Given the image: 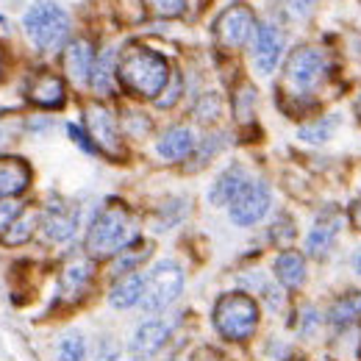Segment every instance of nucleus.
I'll return each instance as SVG.
<instances>
[{
  "label": "nucleus",
  "mask_w": 361,
  "mask_h": 361,
  "mask_svg": "<svg viewBox=\"0 0 361 361\" xmlns=\"http://www.w3.org/2000/svg\"><path fill=\"white\" fill-rule=\"evenodd\" d=\"M37 214L34 212H23L11 226H8V231L3 233V242L6 245H25L31 236H34V228H37Z\"/></svg>",
  "instance_id": "obj_25"
},
{
  "label": "nucleus",
  "mask_w": 361,
  "mask_h": 361,
  "mask_svg": "<svg viewBox=\"0 0 361 361\" xmlns=\"http://www.w3.org/2000/svg\"><path fill=\"white\" fill-rule=\"evenodd\" d=\"M195 136L192 131L186 128V126H176V128H170L167 134L159 139V145H156V150H159V156L161 159H167V161H180V159H186L192 150H195Z\"/></svg>",
  "instance_id": "obj_19"
},
{
  "label": "nucleus",
  "mask_w": 361,
  "mask_h": 361,
  "mask_svg": "<svg viewBox=\"0 0 361 361\" xmlns=\"http://www.w3.org/2000/svg\"><path fill=\"white\" fill-rule=\"evenodd\" d=\"M289 361H303V359H289Z\"/></svg>",
  "instance_id": "obj_41"
},
{
  "label": "nucleus",
  "mask_w": 361,
  "mask_h": 361,
  "mask_svg": "<svg viewBox=\"0 0 361 361\" xmlns=\"http://www.w3.org/2000/svg\"><path fill=\"white\" fill-rule=\"evenodd\" d=\"M87 359V342L81 334H67L59 342V361H84Z\"/></svg>",
  "instance_id": "obj_26"
},
{
  "label": "nucleus",
  "mask_w": 361,
  "mask_h": 361,
  "mask_svg": "<svg viewBox=\"0 0 361 361\" xmlns=\"http://www.w3.org/2000/svg\"><path fill=\"white\" fill-rule=\"evenodd\" d=\"M67 131H70V136H73V142H75V145H81L87 153H94V150H97V147H94L90 139H87V134H84L78 126H67Z\"/></svg>",
  "instance_id": "obj_36"
},
{
  "label": "nucleus",
  "mask_w": 361,
  "mask_h": 361,
  "mask_svg": "<svg viewBox=\"0 0 361 361\" xmlns=\"http://www.w3.org/2000/svg\"><path fill=\"white\" fill-rule=\"evenodd\" d=\"M281 50H283V34L264 23L256 28V39H253V64L262 75H270L281 61Z\"/></svg>",
  "instance_id": "obj_10"
},
{
  "label": "nucleus",
  "mask_w": 361,
  "mask_h": 361,
  "mask_svg": "<svg viewBox=\"0 0 361 361\" xmlns=\"http://www.w3.org/2000/svg\"><path fill=\"white\" fill-rule=\"evenodd\" d=\"M23 25H25L28 39L34 42L37 50H42V53L59 50V47L64 45L67 34H70V17H67V11L61 6H56V3H47V0L34 3L25 11Z\"/></svg>",
  "instance_id": "obj_4"
},
{
  "label": "nucleus",
  "mask_w": 361,
  "mask_h": 361,
  "mask_svg": "<svg viewBox=\"0 0 361 361\" xmlns=\"http://www.w3.org/2000/svg\"><path fill=\"white\" fill-rule=\"evenodd\" d=\"M214 328L228 342H245L259 328V303L245 292H228L214 306Z\"/></svg>",
  "instance_id": "obj_3"
},
{
  "label": "nucleus",
  "mask_w": 361,
  "mask_h": 361,
  "mask_svg": "<svg viewBox=\"0 0 361 361\" xmlns=\"http://www.w3.org/2000/svg\"><path fill=\"white\" fill-rule=\"evenodd\" d=\"M356 319H361V292L342 295L339 300L331 303V309H328V322H331L334 328H348V325H353Z\"/></svg>",
  "instance_id": "obj_22"
},
{
  "label": "nucleus",
  "mask_w": 361,
  "mask_h": 361,
  "mask_svg": "<svg viewBox=\"0 0 361 361\" xmlns=\"http://www.w3.org/2000/svg\"><path fill=\"white\" fill-rule=\"evenodd\" d=\"M31 183V170L23 159H0V200L20 195Z\"/></svg>",
  "instance_id": "obj_17"
},
{
  "label": "nucleus",
  "mask_w": 361,
  "mask_h": 361,
  "mask_svg": "<svg viewBox=\"0 0 361 361\" xmlns=\"http://www.w3.org/2000/svg\"><path fill=\"white\" fill-rule=\"evenodd\" d=\"M84 117H87V128H90L94 147L103 150L111 159H120L123 156V145H120V131H117V123H114L111 111L106 106H100V103H90Z\"/></svg>",
  "instance_id": "obj_9"
},
{
  "label": "nucleus",
  "mask_w": 361,
  "mask_h": 361,
  "mask_svg": "<svg viewBox=\"0 0 361 361\" xmlns=\"http://www.w3.org/2000/svg\"><path fill=\"white\" fill-rule=\"evenodd\" d=\"M336 128H339V117H319V120L300 126L298 136L303 142H309V145H322V142H328L331 136L336 134Z\"/></svg>",
  "instance_id": "obj_24"
},
{
  "label": "nucleus",
  "mask_w": 361,
  "mask_h": 361,
  "mask_svg": "<svg viewBox=\"0 0 361 361\" xmlns=\"http://www.w3.org/2000/svg\"><path fill=\"white\" fill-rule=\"evenodd\" d=\"M253 103H256V90H253L250 84H245L242 92H239V97L233 100L239 120H250V114H253Z\"/></svg>",
  "instance_id": "obj_29"
},
{
  "label": "nucleus",
  "mask_w": 361,
  "mask_h": 361,
  "mask_svg": "<svg viewBox=\"0 0 361 361\" xmlns=\"http://www.w3.org/2000/svg\"><path fill=\"white\" fill-rule=\"evenodd\" d=\"M131 361H147V359H139V356H134V359H131Z\"/></svg>",
  "instance_id": "obj_40"
},
{
  "label": "nucleus",
  "mask_w": 361,
  "mask_h": 361,
  "mask_svg": "<svg viewBox=\"0 0 361 361\" xmlns=\"http://www.w3.org/2000/svg\"><path fill=\"white\" fill-rule=\"evenodd\" d=\"M23 214V206L14 200H0V233H6L8 226Z\"/></svg>",
  "instance_id": "obj_32"
},
{
  "label": "nucleus",
  "mask_w": 361,
  "mask_h": 361,
  "mask_svg": "<svg viewBox=\"0 0 361 361\" xmlns=\"http://www.w3.org/2000/svg\"><path fill=\"white\" fill-rule=\"evenodd\" d=\"M183 292V270L176 262L164 259L145 272V289H142V309L147 314H159L170 309Z\"/></svg>",
  "instance_id": "obj_5"
},
{
  "label": "nucleus",
  "mask_w": 361,
  "mask_h": 361,
  "mask_svg": "<svg viewBox=\"0 0 361 361\" xmlns=\"http://www.w3.org/2000/svg\"><path fill=\"white\" fill-rule=\"evenodd\" d=\"M312 6H314V0H281L283 14L292 17V20H303V17H309V14H312Z\"/></svg>",
  "instance_id": "obj_31"
},
{
  "label": "nucleus",
  "mask_w": 361,
  "mask_h": 361,
  "mask_svg": "<svg viewBox=\"0 0 361 361\" xmlns=\"http://www.w3.org/2000/svg\"><path fill=\"white\" fill-rule=\"evenodd\" d=\"M247 183V173H245V167H239V164H231L228 170H223L217 180L212 183V189H209V200L214 203V206H231V200L242 192V186Z\"/></svg>",
  "instance_id": "obj_16"
},
{
  "label": "nucleus",
  "mask_w": 361,
  "mask_h": 361,
  "mask_svg": "<svg viewBox=\"0 0 361 361\" xmlns=\"http://www.w3.org/2000/svg\"><path fill=\"white\" fill-rule=\"evenodd\" d=\"M195 361H226L220 353H214V350H200L197 356H195Z\"/></svg>",
  "instance_id": "obj_37"
},
{
  "label": "nucleus",
  "mask_w": 361,
  "mask_h": 361,
  "mask_svg": "<svg viewBox=\"0 0 361 361\" xmlns=\"http://www.w3.org/2000/svg\"><path fill=\"white\" fill-rule=\"evenodd\" d=\"M319 322H322V317L317 314V309H303L300 312V322H298V331L306 336V334H314L317 328H319Z\"/></svg>",
  "instance_id": "obj_34"
},
{
  "label": "nucleus",
  "mask_w": 361,
  "mask_h": 361,
  "mask_svg": "<svg viewBox=\"0 0 361 361\" xmlns=\"http://www.w3.org/2000/svg\"><path fill=\"white\" fill-rule=\"evenodd\" d=\"M350 223L356 226V231H361V200L350 209Z\"/></svg>",
  "instance_id": "obj_38"
},
{
  "label": "nucleus",
  "mask_w": 361,
  "mask_h": 361,
  "mask_svg": "<svg viewBox=\"0 0 361 361\" xmlns=\"http://www.w3.org/2000/svg\"><path fill=\"white\" fill-rule=\"evenodd\" d=\"M117 81L136 97L159 100V94L170 84V64L150 47L131 45L117 61Z\"/></svg>",
  "instance_id": "obj_1"
},
{
  "label": "nucleus",
  "mask_w": 361,
  "mask_h": 361,
  "mask_svg": "<svg viewBox=\"0 0 361 361\" xmlns=\"http://www.w3.org/2000/svg\"><path fill=\"white\" fill-rule=\"evenodd\" d=\"M78 226V209L64 203V200H50V206L42 214V228H45V236L53 242H67Z\"/></svg>",
  "instance_id": "obj_11"
},
{
  "label": "nucleus",
  "mask_w": 361,
  "mask_h": 361,
  "mask_svg": "<svg viewBox=\"0 0 361 361\" xmlns=\"http://www.w3.org/2000/svg\"><path fill=\"white\" fill-rule=\"evenodd\" d=\"M195 114L200 117V120H214L217 114H220V97L217 94H203L200 100H197V106H195Z\"/></svg>",
  "instance_id": "obj_30"
},
{
  "label": "nucleus",
  "mask_w": 361,
  "mask_h": 361,
  "mask_svg": "<svg viewBox=\"0 0 361 361\" xmlns=\"http://www.w3.org/2000/svg\"><path fill=\"white\" fill-rule=\"evenodd\" d=\"M223 139H226V136H223V134H217V136H206V139H203V145H200V150H197V164H203V161H206L209 156H214V153H220V147L226 145Z\"/></svg>",
  "instance_id": "obj_33"
},
{
  "label": "nucleus",
  "mask_w": 361,
  "mask_h": 361,
  "mask_svg": "<svg viewBox=\"0 0 361 361\" xmlns=\"http://www.w3.org/2000/svg\"><path fill=\"white\" fill-rule=\"evenodd\" d=\"M270 186L267 183H262V180H247L245 186H242V192L231 200V206H228V212H231V223L233 226H256V223H262L264 217H267V212H270Z\"/></svg>",
  "instance_id": "obj_7"
},
{
  "label": "nucleus",
  "mask_w": 361,
  "mask_h": 361,
  "mask_svg": "<svg viewBox=\"0 0 361 361\" xmlns=\"http://www.w3.org/2000/svg\"><path fill=\"white\" fill-rule=\"evenodd\" d=\"M353 267H356V272L361 275V250L356 253V259H353Z\"/></svg>",
  "instance_id": "obj_39"
},
{
  "label": "nucleus",
  "mask_w": 361,
  "mask_h": 361,
  "mask_svg": "<svg viewBox=\"0 0 361 361\" xmlns=\"http://www.w3.org/2000/svg\"><path fill=\"white\" fill-rule=\"evenodd\" d=\"M328 59L317 47H298L289 53L286 67H283V90L292 92L295 97H303L314 90L325 78Z\"/></svg>",
  "instance_id": "obj_6"
},
{
  "label": "nucleus",
  "mask_w": 361,
  "mask_h": 361,
  "mask_svg": "<svg viewBox=\"0 0 361 361\" xmlns=\"http://www.w3.org/2000/svg\"><path fill=\"white\" fill-rule=\"evenodd\" d=\"M92 67H94V50L87 39H75L64 50V73L70 75V81L75 84H87L92 78Z\"/></svg>",
  "instance_id": "obj_15"
},
{
  "label": "nucleus",
  "mask_w": 361,
  "mask_h": 361,
  "mask_svg": "<svg viewBox=\"0 0 361 361\" xmlns=\"http://www.w3.org/2000/svg\"><path fill=\"white\" fill-rule=\"evenodd\" d=\"M120 342L114 336H100L94 345V359L92 361H120Z\"/></svg>",
  "instance_id": "obj_27"
},
{
  "label": "nucleus",
  "mask_w": 361,
  "mask_h": 361,
  "mask_svg": "<svg viewBox=\"0 0 361 361\" xmlns=\"http://www.w3.org/2000/svg\"><path fill=\"white\" fill-rule=\"evenodd\" d=\"M161 94H167V97H161V100H156V103H159L161 109H170L180 97V75H173V87H164Z\"/></svg>",
  "instance_id": "obj_35"
},
{
  "label": "nucleus",
  "mask_w": 361,
  "mask_h": 361,
  "mask_svg": "<svg viewBox=\"0 0 361 361\" xmlns=\"http://www.w3.org/2000/svg\"><path fill=\"white\" fill-rule=\"evenodd\" d=\"M145 3L159 17H178V14H183V8H186V0H145Z\"/></svg>",
  "instance_id": "obj_28"
},
{
  "label": "nucleus",
  "mask_w": 361,
  "mask_h": 361,
  "mask_svg": "<svg viewBox=\"0 0 361 361\" xmlns=\"http://www.w3.org/2000/svg\"><path fill=\"white\" fill-rule=\"evenodd\" d=\"M142 289H145V275L142 272H128L111 286L109 303L114 309H131L136 303H142Z\"/></svg>",
  "instance_id": "obj_21"
},
{
  "label": "nucleus",
  "mask_w": 361,
  "mask_h": 361,
  "mask_svg": "<svg viewBox=\"0 0 361 361\" xmlns=\"http://www.w3.org/2000/svg\"><path fill=\"white\" fill-rule=\"evenodd\" d=\"M256 31V14L245 3H233L214 20V39L226 50L242 47Z\"/></svg>",
  "instance_id": "obj_8"
},
{
  "label": "nucleus",
  "mask_w": 361,
  "mask_h": 361,
  "mask_svg": "<svg viewBox=\"0 0 361 361\" xmlns=\"http://www.w3.org/2000/svg\"><path fill=\"white\" fill-rule=\"evenodd\" d=\"M167 336H170V325L164 319H147V322H142L134 331V339H131V356L150 359L156 350L164 348Z\"/></svg>",
  "instance_id": "obj_13"
},
{
  "label": "nucleus",
  "mask_w": 361,
  "mask_h": 361,
  "mask_svg": "<svg viewBox=\"0 0 361 361\" xmlns=\"http://www.w3.org/2000/svg\"><path fill=\"white\" fill-rule=\"evenodd\" d=\"M28 100H34L37 106H45V109H59L64 103V81L47 70L37 73L28 81Z\"/></svg>",
  "instance_id": "obj_14"
},
{
  "label": "nucleus",
  "mask_w": 361,
  "mask_h": 361,
  "mask_svg": "<svg viewBox=\"0 0 361 361\" xmlns=\"http://www.w3.org/2000/svg\"><path fill=\"white\" fill-rule=\"evenodd\" d=\"M275 278L286 289H300L306 283V259L298 250H283L275 259Z\"/></svg>",
  "instance_id": "obj_20"
},
{
  "label": "nucleus",
  "mask_w": 361,
  "mask_h": 361,
  "mask_svg": "<svg viewBox=\"0 0 361 361\" xmlns=\"http://www.w3.org/2000/svg\"><path fill=\"white\" fill-rule=\"evenodd\" d=\"M342 223H345V217H342L339 212H328V214H322V217L314 223V228L306 233V253H309L312 259H322V256L334 247Z\"/></svg>",
  "instance_id": "obj_12"
},
{
  "label": "nucleus",
  "mask_w": 361,
  "mask_h": 361,
  "mask_svg": "<svg viewBox=\"0 0 361 361\" xmlns=\"http://www.w3.org/2000/svg\"><path fill=\"white\" fill-rule=\"evenodd\" d=\"M114 75H117V67H114V50L111 47H106L97 59H94V67H92V90L97 92V94H106V92L111 90V84H114Z\"/></svg>",
  "instance_id": "obj_23"
},
{
  "label": "nucleus",
  "mask_w": 361,
  "mask_h": 361,
  "mask_svg": "<svg viewBox=\"0 0 361 361\" xmlns=\"http://www.w3.org/2000/svg\"><path fill=\"white\" fill-rule=\"evenodd\" d=\"M134 239L136 226L128 209L111 203V206L100 209V214L92 220L84 245H87V253L92 259H111V256L123 253Z\"/></svg>",
  "instance_id": "obj_2"
},
{
  "label": "nucleus",
  "mask_w": 361,
  "mask_h": 361,
  "mask_svg": "<svg viewBox=\"0 0 361 361\" xmlns=\"http://www.w3.org/2000/svg\"><path fill=\"white\" fill-rule=\"evenodd\" d=\"M92 278V264L87 259H73L64 270H61V278H59V289H61V298L64 300H78L87 289Z\"/></svg>",
  "instance_id": "obj_18"
}]
</instances>
